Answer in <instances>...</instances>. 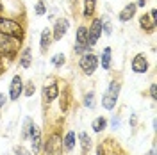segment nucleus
<instances>
[{
  "instance_id": "9b49d317",
  "label": "nucleus",
  "mask_w": 157,
  "mask_h": 155,
  "mask_svg": "<svg viewBox=\"0 0 157 155\" xmlns=\"http://www.w3.org/2000/svg\"><path fill=\"white\" fill-rule=\"evenodd\" d=\"M130 68L134 73H147L148 71V61L145 57V54H137L136 57L132 59L130 62Z\"/></svg>"
},
{
  "instance_id": "f8f14e48",
  "label": "nucleus",
  "mask_w": 157,
  "mask_h": 155,
  "mask_svg": "<svg viewBox=\"0 0 157 155\" xmlns=\"http://www.w3.org/2000/svg\"><path fill=\"white\" fill-rule=\"evenodd\" d=\"M136 11H137V6H136V4H127L123 9L120 11L118 20H120V21H123V23H125V21H130V20L136 16Z\"/></svg>"
},
{
  "instance_id": "72a5a7b5",
  "label": "nucleus",
  "mask_w": 157,
  "mask_h": 155,
  "mask_svg": "<svg viewBox=\"0 0 157 155\" xmlns=\"http://www.w3.org/2000/svg\"><path fill=\"white\" fill-rule=\"evenodd\" d=\"M150 16H152V18L157 21V11H155V9H152V11H150Z\"/></svg>"
},
{
  "instance_id": "bb28decb",
  "label": "nucleus",
  "mask_w": 157,
  "mask_h": 155,
  "mask_svg": "<svg viewBox=\"0 0 157 155\" xmlns=\"http://www.w3.org/2000/svg\"><path fill=\"white\" fill-rule=\"evenodd\" d=\"M13 152H14V155H32V152L27 150L23 145H16L14 148H13Z\"/></svg>"
},
{
  "instance_id": "c756f323",
  "label": "nucleus",
  "mask_w": 157,
  "mask_h": 155,
  "mask_svg": "<svg viewBox=\"0 0 157 155\" xmlns=\"http://www.w3.org/2000/svg\"><path fill=\"white\" fill-rule=\"evenodd\" d=\"M150 96H152V100H157V86L155 84L150 86Z\"/></svg>"
},
{
  "instance_id": "a211bd4d",
  "label": "nucleus",
  "mask_w": 157,
  "mask_h": 155,
  "mask_svg": "<svg viewBox=\"0 0 157 155\" xmlns=\"http://www.w3.org/2000/svg\"><path fill=\"white\" fill-rule=\"evenodd\" d=\"M30 64H32V50L27 47V48H23L21 55H20V66L21 68H30Z\"/></svg>"
},
{
  "instance_id": "473e14b6",
  "label": "nucleus",
  "mask_w": 157,
  "mask_h": 155,
  "mask_svg": "<svg viewBox=\"0 0 157 155\" xmlns=\"http://www.w3.org/2000/svg\"><path fill=\"white\" fill-rule=\"evenodd\" d=\"M145 4H147V0H137V7H145Z\"/></svg>"
},
{
  "instance_id": "c85d7f7f",
  "label": "nucleus",
  "mask_w": 157,
  "mask_h": 155,
  "mask_svg": "<svg viewBox=\"0 0 157 155\" xmlns=\"http://www.w3.org/2000/svg\"><path fill=\"white\" fill-rule=\"evenodd\" d=\"M120 125H121V118L114 114V116L111 118V128H113V130H118V128H120Z\"/></svg>"
},
{
  "instance_id": "1a4fd4ad",
  "label": "nucleus",
  "mask_w": 157,
  "mask_h": 155,
  "mask_svg": "<svg viewBox=\"0 0 157 155\" xmlns=\"http://www.w3.org/2000/svg\"><path fill=\"white\" fill-rule=\"evenodd\" d=\"M21 95H23V80H21L20 75H14L9 84V100L16 102Z\"/></svg>"
},
{
  "instance_id": "dca6fc26",
  "label": "nucleus",
  "mask_w": 157,
  "mask_h": 155,
  "mask_svg": "<svg viewBox=\"0 0 157 155\" xmlns=\"http://www.w3.org/2000/svg\"><path fill=\"white\" fill-rule=\"evenodd\" d=\"M139 23H141V27L147 30V32H154V29L157 27V21L150 14H143L141 18H139Z\"/></svg>"
},
{
  "instance_id": "423d86ee",
  "label": "nucleus",
  "mask_w": 157,
  "mask_h": 155,
  "mask_svg": "<svg viewBox=\"0 0 157 155\" xmlns=\"http://www.w3.org/2000/svg\"><path fill=\"white\" fill-rule=\"evenodd\" d=\"M75 54H78V55H82V54H86L89 48L88 45V27H84V25H80L77 29V36H75Z\"/></svg>"
},
{
  "instance_id": "aec40b11",
  "label": "nucleus",
  "mask_w": 157,
  "mask_h": 155,
  "mask_svg": "<svg viewBox=\"0 0 157 155\" xmlns=\"http://www.w3.org/2000/svg\"><path fill=\"white\" fill-rule=\"evenodd\" d=\"M32 125H34V121H32V118L27 116L23 119V127H21V139L25 141V139H29L30 136V130H32Z\"/></svg>"
},
{
  "instance_id": "39448f33",
  "label": "nucleus",
  "mask_w": 157,
  "mask_h": 155,
  "mask_svg": "<svg viewBox=\"0 0 157 155\" xmlns=\"http://www.w3.org/2000/svg\"><path fill=\"white\" fill-rule=\"evenodd\" d=\"M78 68L82 70V73H86V75H93L95 70L98 68V57L95 54H91V52L82 54L80 59H78Z\"/></svg>"
},
{
  "instance_id": "412c9836",
  "label": "nucleus",
  "mask_w": 157,
  "mask_h": 155,
  "mask_svg": "<svg viewBox=\"0 0 157 155\" xmlns=\"http://www.w3.org/2000/svg\"><path fill=\"white\" fill-rule=\"evenodd\" d=\"M111 54H113V50L105 47L104 52H102V68L104 70H109L111 68Z\"/></svg>"
},
{
  "instance_id": "6ab92c4d",
  "label": "nucleus",
  "mask_w": 157,
  "mask_h": 155,
  "mask_svg": "<svg viewBox=\"0 0 157 155\" xmlns=\"http://www.w3.org/2000/svg\"><path fill=\"white\" fill-rule=\"evenodd\" d=\"M78 141H80L82 153H88L89 148H91V137L88 136V132H80V134H78Z\"/></svg>"
},
{
  "instance_id": "b1692460",
  "label": "nucleus",
  "mask_w": 157,
  "mask_h": 155,
  "mask_svg": "<svg viewBox=\"0 0 157 155\" xmlns=\"http://www.w3.org/2000/svg\"><path fill=\"white\" fill-rule=\"evenodd\" d=\"M100 20H102V32H104L105 36H111V34H113V25H111L109 18L104 16V18H100Z\"/></svg>"
},
{
  "instance_id": "ddd939ff",
  "label": "nucleus",
  "mask_w": 157,
  "mask_h": 155,
  "mask_svg": "<svg viewBox=\"0 0 157 155\" xmlns=\"http://www.w3.org/2000/svg\"><path fill=\"white\" fill-rule=\"evenodd\" d=\"M59 96V86L57 84H48V86H43V100L50 104Z\"/></svg>"
},
{
  "instance_id": "7c9ffc66",
  "label": "nucleus",
  "mask_w": 157,
  "mask_h": 155,
  "mask_svg": "<svg viewBox=\"0 0 157 155\" xmlns=\"http://www.w3.org/2000/svg\"><path fill=\"white\" fill-rule=\"evenodd\" d=\"M6 104H7V96H6L4 93H0V109H4Z\"/></svg>"
},
{
  "instance_id": "2f4dec72",
  "label": "nucleus",
  "mask_w": 157,
  "mask_h": 155,
  "mask_svg": "<svg viewBox=\"0 0 157 155\" xmlns=\"http://www.w3.org/2000/svg\"><path fill=\"white\" fill-rule=\"evenodd\" d=\"M136 123H137V118H136V114L132 112V116H130V127H136Z\"/></svg>"
},
{
  "instance_id": "e433bc0d",
  "label": "nucleus",
  "mask_w": 157,
  "mask_h": 155,
  "mask_svg": "<svg viewBox=\"0 0 157 155\" xmlns=\"http://www.w3.org/2000/svg\"><path fill=\"white\" fill-rule=\"evenodd\" d=\"M0 14H2V4H0Z\"/></svg>"
},
{
  "instance_id": "a878e982",
  "label": "nucleus",
  "mask_w": 157,
  "mask_h": 155,
  "mask_svg": "<svg viewBox=\"0 0 157 155\" xmlns=\"http://www.w3.org/2000/svg\"><path fill=\"white\" fill-rule=\"evenodd\" d=\"M34 11H36V14H38V16H43V14L47 13L45 0H38V2H36V7H34Z\"/></svg>"
},
{
  "instance_id": "20e7f679",
  "label": "nucleus",
  "mask_w": 157,
  "mask_h": 155,
  "mask_svg": "<svg viewBox=\"0 0 157 155\" xmlns=\"http://www.w3.org/2000/svg\"><path fill=\"white\" fill-rule=\"evenodd\" d=\"M43 148H45V155H61V150H63V137L59 136L57 132H52L47 141L43 143Z\"/></svg>"
},
{
  "instance_id": "f257e3e1",
  "label": "nucleus",
  "mask_w": 157,
  "mask_h": 155,
  "mask_svg": "<svg viewBox=\"0 0 157 155\" xmlns=\"http://www.w3.org/2000/svg\"><path fill=\"white\" fill-rule=\"evenodd\" d=\"M120 82L118 80H111V84H109L107 91L102 95V107L105 109V111H113L118 104V96H120Z\"/></svg>"
},
{
  "instance_id": "9d476101",
  "label": "nucleus",
  "mask_w": 157,
  "mask_h": 155,
  "mask_svg": "<svg viewBox=\"0 0 157 155\" xmlns=\"http://www.w3.org/2000/svg\"><path fill=\"white\" fill-rule=\"evenodd\" d=\"M30 146H32V155H38L43 148V141H41V128H39L36 123L32 125V130H30Z\"/></svg>"
},
{
  "instance_id": "4be33fe9",
  "label": "nucleus",
  "mask_w": 157,
  "mask_h": 155,
  "mask_svg": "<svg viewBox=\"0 0 157 155\" xmlns=\"http://www.w3.org/2000/svg\"><path fill=\"white\" fill-rule=\"evenodd\" d=\"M95 6H97V0H84V16H93L95 13Z\"/></svg>"
},
{
  "instance_id": "4c0bfd02",
  "label": "nucleus",
  "mask_w": 157,
  "mask_h": 155,
  "mask_svg": "<svg viewBox=\"0 0 157 155\" xmlns=\"http://www.w3.org/2000/svg\"><path fill=\"white\" fill-rule=\"evenodd\" d=\"M70 2H75V0H70Z\"/></svg>"
},
{
  "instance_id": "7ed1b4c3",
  "label": "nucleus",
  "mask_w": 157,
  "mask_h": 155,
  "mask_svg": "<svg viewBox=\"0 0 157 155\" xmlns=\"http://www.w3.org/2000/svg\"><path fill=\"white\" fill-rule=\"evenodd\" d=\"M0 32L7 34V36H13V38H18V39H21V36H23L21 25L16 23L14 20L4 18V16H0Z\"/></svg>"
},
{
  "instance_id": "cd10ccee",
  "label": "nucleus",
  "mask_w": 157,
  "mask_h": 155,
  "mask_svg": "<svg viewBox=\"0 0 157 155\" xmlns=\"http://www.w3.org/2000/svg\"><path fill=\"white\" fill-rule=\"evenodd\" d=\"M34 93H36V86H34V84H32V82H29V84H27V86H23V95H25V96H32V95H34Z\"/></svg>"
},
{
  "instance_id": "6e6552de",
  "label": "nucleus",
  "mask_w": 157,
  "mask_h": 155,
  "mask_svg": "<svg viewBox=\"0 0 157 155\" xmlns=\"http://www.w3.org/2000/svg\"><path fill=\"white\" fill-rule=\"evenodd\" d=\"M70 29V21L66 18H57L56 23H54V29H52V39L54 41H59V39L64 38V34L68 32Z\"/></svg>"
},
{
  "instance_id": "f704fd0d",
  "label": "nucleus",
  "mask_w": 157,
  "mask_h": 155,
  "mask_svg": "<svg viewBox=\"0 0 157 155\" xmlns=\"http://www.w3.org/2000/svg\"><path fill=\"white\" fill-rule=\"evenodd\" d=\"M147 155H155V148H152V150H150V152H148Z\"/></svg>"
},
{
  "instance_id": "393cba45",
  "label": "nucleus",
  "mask_w": 157,
  "mask_h": 155,
  "mask_svg": "<svg viewBox=\"0 0 157 155\" xmlns=\"http://www.w3.org/2000/svg\"><path fill=\"white\" fill-rule=\"evenodd\" d=\"M50 61H52V64H54L56 68H61V66H64L66 57H64V54H56V55L50 59Z\"/></svg>"
},
{
  "instance_id": "0eeeda50",
  "label": "nucleus",
  "mask_w": 157,
  "mask_h": 155,
  "mask_svg": "<svg viewBox=\"0 0 157 155\" xmlns=\"http://www.w3.org/2000/svg\"><path fill=\"white\" fill-rule=\"evenodd\" d=\"M100 36H102V20L95 18L88 29V45L89 47H95L97 41L100 39Z\"/></svg>"
},
{
  "instance_id": "c9c22d12",
  "label": "nucleus",
  "mask_w": 157,
  "mask_h": 155,
  "mask_svg": "<svg viewBox=\"0 0 157 155\" xmlns=\"http://www.w3.org/2000/svg\"><path fill=\"white\" fill-rule=\"evenodd\" d=\"M0 66H2V54H0Z\"/></svg>"
},
{
  "instance_id": "f3484780",
  "label": "nucleus",
  "mask_w": 157,
  "mask_h": 155,
  "mask_svg": "<svg viewBox=\"0 0 157 155\" xmlns=\"http://www.w3.org/2000/svg\"><path fill=\"white\" fill-rule=\"evenodd\" d=\"M91 128H93V132H95V134L104 132V130L107 128V118H104V116L95 118V119L91 121Z\"/></svg>"
},
{
  "instance_id": "2eb2a0df",
  "label": "nucleus",
  "mask_w": 157,
  "mask_h": 155,
  "mask_svg": "<svg viewBox=\"0 0 157 155\" xmlns=\"http://www.w3.org/2000/svg\"><path fill=\"white\" fill-rule=\"evenodd\" d=\"M50 41H52V32H50V29H45L41 32V38H39V50H41V54H45L50 48Z\"/></svg>"
},
{
  "instance_id": "f03ea898",
  "label": "nucleus",
  "mask_w": 157,
  "mask_h": 155,
  "mask_svg": "<svg viewBox=\"0 0 157 155\" xmlns=\"http://www.w3.org/2000/svg\"><path fill=\"white\" fill-rule=\"evenodd\" d=\"M18 47H20L18 38H13V36H7V34H2L0 32V54L2 55H6V57L14 55Z\"/></svg>"
},
{
  "instance_id": "4468645a",
  "label": "nucleus",
  "mask_w": 157,
  "mask_h": 155,
  "mask_svg": "<svg viewBox=\"0 0 157 155\" xmlns=\"http://www.w3.org/2000/svg\"><path fill=\"white\" fill-rule=\"evenodd\" d=\"M75 145H77V134H75L73 130H68L66 136L63 137V148H64L66 152H73Z\"/></svg>"
},
{
  "instance_id": "5701e85b",
  "label": "nucleus",
  "mask_w": 157,
  "mask_h": 155,
  "mask_svg": "<svg viewBox=\"0 0 157 155\" xmlns=\"http://www.w3.org/2000/svg\"><path fill=\"white\" fill-rule=\"evenodd\" d=\"M84 105L88 107V109H95V105H97V102H95V91H88V93H86V96H84Z\"/></svg>"
}]
</instances>
